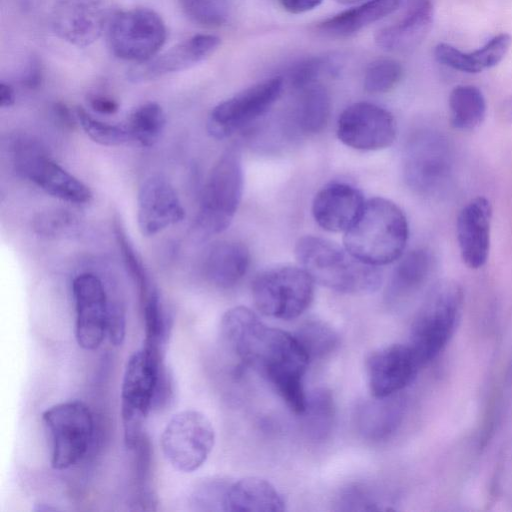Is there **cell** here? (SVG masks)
<instances>
[{
  "mask_svg": "<svg viewBox=\"0 0 512 512\" xmlns=\"http://www.w3.org/2000/svg\"><path fill=\"white\" fill-rule=\"evenodd\" d=\"M220 333L228 348L264 377L294 413L304 412L303 381L311 359L295 335L267 326L244 306L223 314Z\"/></svg>",
  "mask_w": 512,
  "mask_h": 512,
  "instance_id": "obj_1",
  "label": "cell"
},
{
  "mask_svg": "<svg viewBox=\"0 0 512 512\" xmlns=\"http://www.w3.org/2000/svg\"><path fill=\"white\" fill-rule=\"evenodd\" d=\"M409 235L403 211L392 201L375 197L365 202L362 211L344 232V247L360 261L382 266L398 260Z\"/></svg>",
  "mask_w": 512,
  "mask_h": 512,
  "instance_id": "obj_2",
  "label": "cell"
},
{
  "mask_svg": "<svg viewBox=\"0 0 512 512\" xmlns=\"http://www.w3.org/2000/svg\"><path fill=\"white\" fill-rule=\"evenodd\" d=\"M296 259L312 278L331 290L358 294L375 291L381 283L376 266L354 257L344 246L318 236H304L295 246Z\"/></svg>",
  "mask_w": 512,
  "mask_h": 512,
  "instance_id": "obj_3",
  "label": "cell"
},
{
  "mask_svg": "<svg viewBox=\"0 0 512 512\" xmlns=\"http://www.w3.org/2000/svg\"><path fill=\"white\" fill-rule=\"evenodd\" d=\"M162 357V352L143 345L127 361L121 387V418L127 448L140 444L147 415L169 394Z\"/></svg>",
  "mask_w": 512,
  "mask_h": 512,
  "instance_id": "obj_4",
  "label": "cell"
},
{
  "mask_svg": "<svg viewBox=\"0 0 512 512\" xmlns=\"http://www.w3.org/2000/svg\"><path fill=\"white\" fill-rule=\"evenodd\" d=\"M461 286L452 280L436 283L412 321L408 345L421 365L433 360L452 337L463 308Z\"/></svg>",
  "mask_w": 512,
  "mask_h": 512,
  "instance_id": "obj_5",
  "label": "cell"
},
{
  "mask_svg": "<svg viewBox=\"0 0 512 512\" xmlns=\"http://www.w3.org/2000/svg\"><path fill=\"white\" fill-rule=\"evenodd\" d=\"M243 167L239 151L226 150L217 160L203 188L194 223L198 237L205 239L226 230L243 194Z\"/></svg>",
  "mask_w": 512,
  "mask_h": 512,
  "instance_id": "obj_6",
  "label": "cell"
},
{
  "mask_svg": "<svg viewBox=\"0 0 512 512\" xmlns=\"http://www.w3.org/2000/svg\"><path fill=\"white\" fill-rule=\"evenodd\" d=\"M11 156L16 173L47 194L77 205L90 202V189L52 160L44 147L32 137L16 136L11 143Z\"/></svg>",
  "mask_w": 512,
  "mask_h": 512,
  "instance_id": "obj_7",
  "label": "cell"
},
{
  "mask_svg": "<svg viewBox=\"0 0 512 512\" xmlns=\"http://www.w3.org/2000/svg\"><path fill=\"white\" fill-rule=\"evenodd\" d=\"M252 297L262 314L291 320L310 306L314 297V281L301 267L275 266L255 277Z\"/></svg>",
  "mask_w": 512,
  "mask_h": 512,
  "instance_id": "obj_8",
  "label": "cell"
},
{
  "mask_svg": "<svg viewBox=\"0 0 512 512\" xmlns=\"http://www.w3.org/2000/svg\"><path fill=\"white\" fill-rule=\"evenodd\" d=\"M42 420L51 440V466L63 470L77 464L93 437L89 407L78 400L60 403L45 410Z\"/></svg>",
  "mask_w": 512,
  "mask_h": 512,
  "instance_id": "obj_9",
  "label": "cell"
},
{
  "mask_svg": "<svg viewBox=\"0 0 512 512\" xmlns=\"http://www.w3.org/2000/svg\"><path fill=\"white\" fill-rule=\"evenodd\" d=\"M453 171V153L449 141L434 131H421L408 142L403 172L415 192L432 196L443 190Z\"/></svg>",
  "mask_w": 512,
  "mask_h": 512,
  "instance_id": "obj_10",
  "label": "cell"
},
{
  "mask_svg": "<svg viewBox=\"0 0 512 512\" xmlns=\"http://www.w3.org/2000/svg\"><path fill=\"white\" fill-rule=\"evenodd\" d=\"M112 53L126 61L141 63L158 53L167 30L160 15L149 8H132L116 13L108 22Z\"/></svg>",
  "mask_w": 512,
  "mask_h": 512,
  "instance_id": "obj_11",
  "label": "cell"
},
{
  "mask_svg": "<svg viewBox=\"0 0 512 512\" xmlns=\"http://www.w3.org/2000/svg\"><path fill=\"white\" fill-rule=\"evenodd\" d=\"M160 441L162 452L171 466L189 473L201 467L210 455L215 432L203 413L185 410L170 419Z\"/></svg>",
  "mask_w": 512,
  "mask_h": 512,
  "instance_id": "obj_12",
  "label": "cell"
},
{
  "mask_svg": "<svg viewBox=\"0 0 512 512\" xmlns=\"http://www.w3.org/2000/svg\"><path fill=\"white\" fill-rule=\"evenodd\" d=\"M283 90V80L274 77L256 83L222 101L211 111L208 133L224 139L262 116L277 101Z\"/></svg>",
  "mask_w": 512,
  "mask_h": 512,
  "instance_id": "obj_13",
  "label": "cell"
},
{
  "mask_svg": "<svg viewBox=\"0 0 512 512\" xmlns=\"http://www.w3.org/2000/svg\"><path fill=\"white\" fill-rule=\"evenodd\" d=\"M337 136L348 147L374 151L389 147L396 137V122L385 108L369 102L348 106L337 121Z\"/></svg>",
  "mask_w": 512,
  "mask_h": 512,
  "instance_id": "obj_14",
  "label": "cell"
},
{
  "mask_svg": "<svg viewBox=\"0 0 512 512\" xmlns=\"http://www.w3.org/2000/svg\"><path fill=\"white\" fill-rule=\"evenodd\" d=\"M75 302V337L85 350L98 348L106 331L112 303L109 302L104 285L99 277L91 273L76 276L72 283Z\"/></svg>",
  "mask_w": 512,
  "mask_h": 512,
  "instance_id": "obj_15",
  "label": "cell"
},
{
  "mask_svg": "<svg viewBox=\"0 0 512 512\" xmlns=\"http://www.w3.org/2000/svg\"><path fill=\"white\" fill-rule=\"evenodd\" d=\"M421 366L408 344H391L373 351L366 361L372 396L399 393L414 381Z\"/></svg>",
  "mask_w": 512,
  "mask_h": 512,
  "instance_id": "obj_16",
  "label": "cell"
},
{
  "mask_svg": "<svg viewBox=\"0 0 512 512\" xmlns=\"http://www.w3.org/2000/svg\"><path fill=\"white\" fill-rule=\"evenodd\" d=\"M107 23L106 8L100 0H63L51 16L54 33L77 47L97 41Z\"/></svg>",
  "mask_w": 512,
  "mask_h": 512,
  "instance_id": "obj_17",
  "label": "cell"
},
{
  "mask_svg": "<svg viewBox=\"0 0 512 512\" xmlns=\"http://www.w3.org/2000/svg\"><path fill=\"white\" fill-rule=\"evenodd\" d=\"M220 43L221 39L213 34L194 35L158 56L137 63L127 77L131 82L142 83L189 69L213 54Z\"/></svg>",
  "mask_w": 512,
  "mask_h": 512,
  "instance_id": "obj_18",
  "label": "cell"
},
{
  "mask_svg": "<svg viewBox=\"0 0 512 512\" xmlns=\"http://www.w3.org/2000/svg\"><path fill=\"white\" fill-rule=\"evenodd\" d=\"M184 217L185 210L166 178L154 175L143 181L137 197V221L142 235L153 236Z\"/></svg>",
  "mask_w": 512,
  "mask_h": 512,
  "instance_id": "obj_19",
  "label": "cell"
},
{
  "mask_svg": "<svg viewBox=\"0 0 512 512\" xmlns=\"http://www.w3.org/2000/svg\"><path fill=\"white\" fill-rule=\"evenodd\" d=\"M492 206L485 197L470 200L459 212L456 235L463 262L471 269L481 268L490 250Z\"/></svg>",
  "mask_w": 512,
  "mask_h": 512,
  "instance_id": "obj_20",
  "label": "cell"
},
{
  "mask_svg": "<svg viewBox=\"0 0 512 512\" xmlns=\"http://www.w3.org/2000/svg\"><path fill=\"white\" fill-rule=\"evenodd\" d=\"M362 193L345 182L325 185L314 197L312 214L316 223L329 232H346L362 211Z\"/></svg>",
  "mask_w": 512,
  "mask_h": 512,
  "instance_id": "obj_21",
  "label": "cell"
},
{
  "mask_svg": "<svg viewBox=\"0 0 512 512\" xmlns=\"http://www.w3.org/2000/svg\"><path fill=\"white\" fill-rule=\"evenodd\" d=\"M433 0H408L402 17L375 34L379 48L403 53L416 48L428 34L433 22Z\"/></svg>",
  "mask_w": 512,
  "mask_h": 512,
  "instance_id": "obj_22",
  "label": "cell"
},
{
  "mask_svg": "<svg viewBox=\"0 0 512 512\" xmlns=\"http://www.w3.org/2000/svg\"><path fill=\"white\" fill-rule=\"evenodd\" d=\"M403 399L397 394L375 397L361 402L355 411L359 434L369 441L389 438L399 427L403 417Z\"/></svg>",
  "mask_w": 512,
  "mask_h": 512,
  "instance_id": "obj_23",
  "label": "cell"
},
{
  "mask_svg": "<svg viewBox=\"0 0 512 512\" xmlns=\"http://www.w3.org/2000/svg\"><path fill=\"white\" fill-rule=\"evenodd\" d=\"M285 500L269 481L246 477L230 482L225 495L224 511L282 512Z\"/></svg>",
  "mask_w": 512,
  "mask_h": 512,
  "instance_id": "obj_24",
  "label": "cell"
},
{
  "mask_svg": "<svg viewBox=\"0 0 512 512\" xmlns=\"http://www.w3.org/2000/svg\"><path fill=\"white\" fill-rule=\"evenodd\" d=\"M250 262L245 245L236 241H219L212 245L203 261L207 280L220 288L236 285L246 274Z\"/></svg>",
  "mask_w": 512,
  "mask_h": 512,
  "instance_id": "obj_25",
  "label": "cell"
},
{
  "mask_svg": "<svg viewBox=\"0 0 512 512\" xmlns=\"http://www.w3.org/2000/svg\"><path fill=\"white\" fill-rule=\"evenodd\" d=\"M400 4L401 0H366L321 21L317 25V31L329 38H348L392 14Z\"/></svg>",
  "mask_w": 512,
  "mask_h": 512,
  "instance_id": "obj_26",
  "label": "cell"
},
{
  "mask_svg": "<svg viewBox=\"0 0 512 512\" xmlns=\"http://www.w3.org/2000/svg\"><path fill=\"white\" fill-rule=\"evenodd\" d=\"M431 269L432 259L425 249L406 253L392 272L386 290L387 303L399 305L409 300L425 285Z\"/></svg>",
  "mask_w": 512,
  "mask_h": 512,
  "instance_id": "obj_27",
  "label": "cell"
},
{
  "mask_svg": "<svg viewBox=\"0 0 512 512\" xmlns=\"http://www.w3.org/2000/svg\"><path fill=\"white\" fill-rule=\"evenodd\" d=\"M451 125L459 130L478 127L486 115V100L482 91L473 85H458L449 95Z\"/></svg>",
  "mask_w": 512,
  "mask_h": 512,
  "instance_id": "obj_28",
  "label": "cell"
},
{
  "mask_svg": "<svg viewBox=\"0 0 512 512\" xmlns=\"http://www.w3.org/2000/svg\"><path fill=\"white\" fill-rule=\"evenodd\" d=\"M331 101L327 90L315 83L300 90L295 118L302 132L315 134L322 131L329 120Z\"/></svg>",
  "mask_w": 512,
  "mask_h": 512,
  "instance_id": "obj_29",
  "label": "cell"
},
{
  "mask_svg": "<svg viewBox=\"0 0 512 512\" xmlns=\"http://www.w3.org/2000/svg\"><path fill=\"white\" fill-rule=\"evenodd\" d=\"M130 143L140 147L153 146L162 135L166 117L156 102H147L137 107L123 123Z\"/></svg>",
  "mask_w": 512,
  "mask_h": 512,
  "instance_id": "obj_30",
  "label": "cell"
},
{
  "mask_svg": "<svg viewBox=\"0 0 512 512\" xmlns=\"http://www.w3.org/2000/svg\"><path fill=\"white\" fill-rule=\"evenodd\" d=\"M306 434L314 441H323L331 433L335 419V404L330 391L319 388L307 394L301 414Z\"/></svg>",
  "mask_w": 512,
  "mask_h": 512,
  "instance_id": "obj_31",
  "label": "cell"
},
{
  "mask_svg": "<svg viewBox=\"0 0 512 512\" xmlns=\"http://www.w3.org/2000/svg\"><path fill=\"white\" fill-rule=\"evenodd\" d=\"M295 336L310 359L323 358L333 352L339 338L336 331L321 320H308L297 330Z\"/></svg>",
  "mask_w": 512,
  "mask_h": 512,
  "instance_id": "obj_32",
  "label": "cell"
},
{
  "mask_svg": "<svg viewBox=\"0 0 512 512\" xmlns=\"http://www.w3.org/2000/svg\"><path fill=\"white\" fill-rule=\"evenodd\" d=\"M75 117L85 134L94 142L104 146H120L130 143L128 133L122 124L102 121L79 107Z\"/></svg>",
  "mask_w": 512,
  "mask_h": 512,
  "instance_id": "obj_33",
  "label": "cell"
},
{
  "mask_svg": "<svg viewBox=\"0 0 512 512\" xmlns=\"http://www.w3.org/2000/svg\"><path fill=\"white\" fill-rule=\"evenodd\" d=\"M402 75V66L396 60H376L365 71L364 89L372 94L386 93L398 84Z\"/></svg>",
  "mask_w": 512,
  "mask_h": 512,
  "instance_id": "obj_34",
  "label": "cell"
},
{
  "mask_svg": "<svg viewBox=\"0 0 512 512\" xmlns=\"http://www.w3.org/2000/svg\"><path fill=\"white\" fill-rule=\"evenodd\" d=\"M180 3L190 19L203 26H222L229 17L228 0H180Z\"/></svg>",
  "mask_w": 512,
  "mask_h": 512,
  "instance_id": "obj_35",
  "label": "cell"
},
{
  "mask_svg": "<svg viewBox=\"0 0 512 512\" xmlns=\"http://www.w3.org/2000/svg\"><path fill=\"white\" fill-rule=\"evenodd\" d=\"M339 70V63L332 57H314L298 64L290 73L291 85L301 90L309 85L317 83V79L323 75H334Z\"/></svg>",
  "mask_w": 512,
  "mask_h": 512,
  "instance_id": "obj_36",
  "label": "cell"
},
{
  "mask_svg": "<svg viewBox=\"0 0 512 512\" xmlns=\"http://www.w3.org/2000/svg\"><path fill=\"white\" fill-rule=\"evenodd\" d=\"M383 501L370 487L353 484L344 488L337 497L336 506L340 511L383 510Z\"/></svg>",
  "mask_w": 512,
  "mask_h": 512,
  "instance_id": "obj_37",
  "label": "cell"
},
{
  "mask_svg": "<svg viewBox=\"0 0 512 512\" xmlns=\"http://www.w3.org/2000/svg\"><path fill=\"white\" fill-rule=\"evenodd\" d=\"M512 44V36L508 33H501L494 36L482 47L469 52L475 73L492 68L499 64L505 57Z\"/></svg>",
  "mask_w": 512,
  "mask_h": 512,
  "instance_id": "obj_38",
  "label": "cell"
},
{
  "mask_svg": "<svg viewBox=\"0 0 512 512\" xmlns=\"http://www.w3.org/2000/svg\"><path fill=\"white\" fill-rule=\"evenodd\" d=\"M76 224V218L64 209L47 210L37 214L33 221L35 232L44 237L65 234Z\"/></svg>",
  "mask_w": 512,
  "mask_h": 512,
  "instance_id": "obj_39",
  "label": "cell"
},
{
  "mask_svg": "<svg viewBox=\"0 0 512 512\" xmlns=\"http://www.w3.org/2000/svg\"><path fill=\"white\" fill-rule=\"evenodd\" d=\"M230 482L225 480H209L196 490L194 503L200 510L224 511L225 495Z\"/></svg>",
  "mask_w": 512,
  "mask_h": 512,
  "instance_id": "obj_40",
  "label": "cell"
},
{
  "mask_svg": "<svg viewBox=\"0 0 512 512\" xmlns=\"http://www.w3.org/2000/svg\"><path fill=\"white\" fill-rule=\"evenodd\" d=\"M434 57L438 63L454 70L475 74L469 52H463L448 43L437 44L434 49Z\"/></svg>",
  "mask_w": 512,
  "mask_h": 512,
  "instance_id": "obj_41",
  "label": "cell"
},
{
  "mask_svg": "<svg viewBox=\"0 0 512 512\" xmlns=\"http://www.w3.org/2000/svg\"><path fill=\"white\" fill-rule=\"evenodd\" d=\"M88 101L91 108L101 114H114L119 109L118 103L106 95L92 94L89 96Z\"/></svg>",
  "mask_w": 512,
  "mask_h": 512,
  "instance_id": "obj_42",
  "label": "cell"
},
{
  "mask_svg": "<svg viewBox=\"0 0 512 512\" xmlns=\"http://www.w3.org/2000/svg\"><path fill=\"white\" fill-rule=\"evenodd\" d=\"M279 2L287 12L301 14L315 9L323 0H279Z\"/></svg>",
  "mask_w": 512,
  "mask_h": 512,
  "instance_id": "obj_43",
  "label": "cell"
},
{
  "mask_svg": "<svg viewBox=\"0 0 512 512\" xmlns=\"http://www.w3.org/2000/svg\"><path fill=\"white\" fill-rule=\"evenodd\" d=\"M42 79L41 67L37 60H32L23 75L22 83L29 89H34L40 85Z\"/></svg>",
  "mask_w": 512,
  "mask_h": 512,
  "instance_id": "obj_44",
  "label": "cell"
},
{
  "mask_svg": "<svg viewBox=\"0 0 512 512\" xmlns=\"http://www.w3.org/2000/svg\"><path fill=\"white\" fill-rule=\"evenodd\" d=\"M15 103V92L11 85L5 82L0 84V105L2 108L11 107Z\"/></svg>",
  "mask_w": 512,
  "mask_h": 512,
  "instance_id": "obj_45",
  "label": "cell"
},
{
  "mask_svg": "<svg viewBox=\"0 0 512 512\" xmlns=\"http://www.w3.org/2000/svg\"><path fill=\"white\" fill-rule=\"evenodd\" d=\"M337 1L338 3H341V4H354V3H360L362 1H366V0H335Z\"/></svg>",
  "mask_w": 512,
  "mask_h": 512,
  "instance_id": "obj_46",
  "label": "cell"
}]
</instances>
